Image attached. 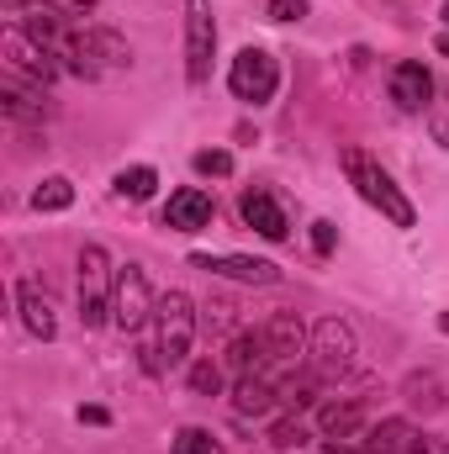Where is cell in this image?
Segmentation results:
<instances>
[{"label":"cell","instance_id":"cell-11","mask_svg":"<svg viewBox=\"0 0 449 454\" xmlns=\"http://www.w3.org/2000/svg\"><path fill=\"white\" fill-rule=\"evenodd\" d=\"M48 85H32V80H21V74H5V85H0V106L5 116L16 121V127H43L53 106H48V96H43Z\"/></svg>","mask_w":449,"mask_h":454},{"label":"cell","instance_id":"cell-29","mask_svg":"<svg viewBox=\"0 0 449 454\" xmlns=\"http://www.w3.org/2000/svg\"><path fill=\"white\" fill-rule=\"evenodd\" d=\"M334 243H338L334 223H312V248H318V254H334Z\"/></svg>","mask_w":449,"mask_h":454},{"label":"cell","instance_id":"cell-15","mask_svg":"<svg viewBox=\"0 0 449 454\" xmlns=\"http://www.w3.org/2000/svg\"><path fill=\"white\" fill-rule=\"evenodd\" d=\"M418 439H423V428H413L407 418H381L359 434V444L370 454H418Z\"/></svg>","mask_w":449,"mask_h":454},{"label":"cell","instance_id":"cell-28","mask_svg":"<svg viewBox=\"0 0 449 454\" xmlns=\"http://www.w3.org/2000/svg\"><path fill=\"white\" fill-rule=\"evenodd\" d=\"M264 11H270V21H302L307 16V0H270Z\"/></svg>","mask_w":449,"mask_h":454},{"label":"cell","instance_id":"cell-5","mask_svg":"<svg viewBox=\"0 0 449 454\" xmlns=\"http://www.w3.org/2000/svg\"><path fill=\"white\" fill-rule=\"evenodd\" d=\"M227 90H232L238 101H248V106L275 101V90H280V64H275V53L243 48V53L232 59V69H227Z\"/></svg>","mask_w":449,"mask_h":454},{"label":"cell","instance_id":"cell-25","mask_svg":"<svg viewBox=\"0 0 449 454\" xmlns=\"http://www.w3.org/2000/svg\"><path fill=\"white\" fill-rule=\"evenodd\" d=\"M175 454H223V444L207 428H180L175 434Z\"/></svg>","mask_w":449,"mask_h":454},{"label":"cell","instance_id":"cell-7","mask_svg":"<svg viewBox=\"0 0 449 454\" xmlns=\"http://www.w3.org/2000/svg\"><path fill=\"white\" fill-rule=\"evenodd\" d=\"M154 307H159V296L148 291V275L138 264H122L116 270V291H112V323L122 333H143L154 323Z\"/></svg>","mask_w":449,"mask_h":454},{"label":"cell","instance_id":"cell-24","mask_svg":"<svg viewBox=\"0 0 449 454\" xmlns=\"http://www.w3.org/2000/svg\"><path fill=\"white\" fill-rule=\"evenodd\" d=\"M185 380H191L196 396H217V391H223V364H217V359H196Z\"/></svg>","mask_w":449,"mask_h":454},{"label":"cell","instance_id":"cell-27","mask_svg":"<svg viewBox=\"0 0 449 454\" xmlns=\"http://www.w3.org/2000/svg\"><path fill=\"white\" fill-rule=\"evenodd\" d=\"M270 444H275V450H302V444H307V428H302V418H280V423L270 428Z\"/></svg>","mask_w":449,"mask_h":454},{"label":"cell","instance_id":"cell-9","mask_svg":"<svg viewBox=\"0 0 449 454\" xmlns=\"http://www.w3.org/2000/svg\"><path fill=\"white\" fill-rule=\"evenodd\" d=\"M354 354H359V343H354V328H349L343 317H323V323L312 328V370H318L323 380L354 370Z\"/></svg>","mask_w":449,"mask_h":454},{"label":"cell","instance_id":"cell-10","mask_svg":"<svg viewBox=\"0 0 449 454\" xmlns=\"http://www.w3.org/2000/svg\"><path fill=\"white\" fill-rule=\"evenodd\" d=\"M191 264L207 275H227L238 286H280V270L270 259H248V254H191Z\"/></svg>","mask_w":449,"mask_h":454},{"label":"cell","instance_id":"cell-26","mask_svg":"<svg viewBox=\"0 0 449 454\" xmlns=\"http://www.w3.org/2000/svg\"><path fill=\"white\" fill-rule=\"evenodd\" d=\"M191 164H196V175H212V180L232 175V153H227V148H201Z\"/></svg>","mask_w":449,"mask_h":454},{"label":"cell","instance_id":"cell-4","mask_svg":"<svg viewBox=\"0 0 449 454\" xmlns=\"http://www.w3.org/2000/svg\"><path fill=\"white\" fill-rule=\"evenodd\" d=\"M112 291H116L112 254H106L101 243H85V248H80V323H85V328L112 323Z\"/></svg>","mask_w":449,"mask_h":454},{"label":"cell","instance_id":"cell-22","mask_svg":"<svg viewBox=\"0 0 449 454\" xmlns=\"http://www.w3.org/2000/svg\"><path fill=\"white\" fill-rule=\"evenodd\" d=\"M112 185H116L122 201H148L154 185H159V175H154V164H132V169H116Z\"/></svg>","mask_w":449,"mask_h":454},{"label":"cell","instance_id":"cell-30","mask_svg":"<svg viewBox=\"0 0 449 454\" xmlns=\"http://www.w3.org/2000/svg\"><path fill=\"white\" fill-rule=\"evenodd\" d=\"M418 454H449V439L445 434H423L418 439Z\"/></svg>","mask_w":449,"mask_h":454},{"label":"cell","instance_id":"cell-13","mask_svg":"<svg viewBox=\"0 0 449 454\" xmlns=\"http://www.w3.org/2000/svg\"><path fill=\"white\" fill-rule=\"evenodd\" d=\"M223 364L232 370V375H264V370H270V364H280V359L270 354L264 328H243V333H232V339H227Z\"/></svg>","mask_w":449,"mask_h":454},{"label":"cell","instance_id":"cell-18","mask_svg":"<svg viewBox=\"0 0 449 454\" xmlns=\"http://www.w3.org/2000/svg\"><path fill=\"white\" fill-rule=\"evenodd\" d=\"M16 307H21V323H27V333L32 339H59V317H53V301L37 291V280H21L16 286Z\"/></svg>","mask_w":449,"mask_h":454},{"label":"cell","instance_id":"cell-21","mask_svg":"<svg viewBox=\"0 0 449 454\" xmlns=\"http://www.w3.org/2000/svg\"><path fill=\"white\" fill-rule=\"evenodd\" d=\"M402 396H407V407L413 412H445V380L439 375H429V370H413L407 380H402Z\"/></svg>","mask_w":449,"mask_h":454},{"label":"cell","instance_id":"cell-8","mask_svg":"<svg viewBox=\"0 0 449 454\" xmlns=\"http://www.w3.org/2000/svg\"><path fill=\"white\" fill-rule=\"evenodd\" d=\"M0 48H5V64H11V74H27L32 85H53L59 80V53L53 48H43L27 27H5V37H0Z\"/></svg>","mask_w":449,"mask_h":454},{"label":"cell","instance_id":"cell-1","mask_svg":"<svg viewBox=\"0 0 449 454\" xmlns=\"http://www.w3.org/2000/svg\"><path fill=\"white\" fill-rule=\"evenodd\" d=\"M191 343H196V301L185 291H164L159 307H154V323H148V339H143V364L159 375V370H175L191 359Z\"/></svg>","mask_w":449,"mask_h":454},{"label":"cell","instance_id":"cell-16","mask_svg":"<svg viewBox=\"0 0 449 454\" xmlns=\"http://www.w3.org/2000/svg\"><path fill=\"white\" fill-rule=\"evenodd\" d=\"M370 428V418H365V402H354V396H343V402H323L318 407V434L323 439H359Z\"/></svg>","mask_w":449,"mask_h":454},{"label":"cell","instance_id":"cell-23","mask_svg":"<svg viewBox=\"0 0 449 454\" xmlns=\"http://www.w3.org/2000/svg\"><path fill=\"white\" fill-rule=\"evenodd\" d=\"M32 207H37V212H69V207H75V185H69V175H48V180L32 191Z\"/></svg>","mask_w":449,"mask_h":454},{"label":"cell","instance_id":"cell-35","mask_svg":"<svg viewBox=\"0 0 449 454\" xmlns=\"http://www.w3.org/2000/svg\"><path fill=\"white\" fill-rule=\"evenodd\" d=\"M11 5H21V0H11Z\"/></svg>","mask_w":449,"mask_h":454},{"label":"cell","instance_id":"cell-20","mask_svg":"<svg viewBox=\"0 0 449 454\" xmlns=\"http://www.w3.org/2000/svg\"><path fill=\"white\" fill-rule=\"evenodd\" d=\"M232 407L248 418H264V412H275L280 407V386L270 380V375H238V386H232Z\"/></svg>","mask_w":449,"mask_h":454},{"label":"cell","instance_id":"cell-34","mask_svg":"<svg viewBox=\"0 0 449 454\" xmlns=\"http://www.w3.org/2000/svg\"><path fill=\"white\" fill-rule=\"evenodd\" d=\"M445 21H449V0H445Z\"/></svg>","mask_w":449,"mask_h":454},{"label":"cell","instance_id":"cell-32","mask_svg":"<svg viewBox=\"0 0 449 454\" xmlns=\"http://www.w3.org/2000/svg\"><path fill=\"white\" fill-rule=\"evenodd\" d=\"M434 48H439V53L449 59V32H439V43H434Z\"/></svg>","mask_w":449,"mask_h":454},{"label":"cell","instance_id":"cell-31","mask_svg":"<svg viewBox=\"0 0 449 454\" xmlns=\"http://www.w3.org/2000/svg\"><path fill=\"white\" fill-rule=\"evenodd\" d=\"M434 137H439V143H445V148H449V121H445V116L434 121Z\"/></svg>","mask_w":449,"mask_h":454},{"label":"cell","instance_id":"cell-19","mask_svg":"<svg viewBox=\"0 0 449 454\" xmlns=\"http://www.w3.org/2000/svg\"><path fill=\"white\" fill-rule=\"evenodd\" d=\"M264 328V339H270V354L280 359V364H302V348H307V328H302V317L296 312H275L270 323H259Z\"/></svg>","mask_w":449,"mask_h":454},{"label":"cell","instance_id":"cell-12","mask_svg":"<svg viewBox=\"0 0 449 454\" xmlns=\"http://www.w3.org/2000/svg\"><path fill=\"white\" fill-rule=\"evenodd\" d=\"M212 217H217V207L201 185H180L164 207V227H175V232H201V227H212Z\"/></svg>","mask_w":449,"mask_h":454},{"label":"cell","instance_id":"cell-14","mask_svg":"<svg viewBox=\"0 0 449 454\" xmlns=\"http://www.w3.org/2000/svg\"><path fill=\"white\" fill-rule=\"evenodd\" d=\"M238 217H243V223L254 227L259 238H270V243H280V238L291 232V223H286V212H280V201H275L270 191H259V185L238 196Z\"/></svg>","mask_w":449,"mask_h":454},{"label":"cell","instance_id":"cell-6","mask_svg":"<svg viewBox=\"0 0 449 454\" xmlns=\"http://www.w3.org/2000/svg\"><path fill=\"white\" fill-rule=\"evenodd\" d=\"M212 59H217V16L212 0H185V80L207 85L212 80Z\"/></svg>","mask_w":449,"mask_h":454},{"label":"cell","instance_id":"cell-33","mask_svg":"<svg viewBox=\"0 0 449 454\" xmlns=\"http://www.w3.org/2000/svg\"><path fill=\"white\" fill-rule=\"evenodd\" d=\"M439 328H445V333H449V312H439Z\"/></svg>","mask_w":449,"mask_h":454},{"label":"cell","instance_id":"cell-3","mask_svg":"<svg viewBox=\"0 0 449 454\" xmlns=\"http://www.w3.org/2000/svg\"><path fill=\"white\" fill-rule=\"evenodd\" d=\"M59 59H69V69L75 74H85V80H96L101 69H127L132 64V48H127V37H116L112 27H64V37H59Z\"/></svg>","mask_w":449,"mask_h":454},{"label":"cell","instance_id":"cell-2","mask_svg":"<svg viewBox=\"0 0 449 454\" xmlns=\"http://www.w3.org/2000/svg\"><path fill=\"white\" fill-rule=\"evenodd\" d=\"M338 164H343L349 185L359 191V201H365V207H375L391 227H413V223H418L413 201H407V196H402V185L381 169V159H370L365 148H343V153H338Z\"/></svg>","mask_w":449,"mask_h":454},{"label":"cell","instance_id":"cell-17","mask_svg":"<svg viewBox=\"0 0 449 454\" xmlns=\"http://www.w3.org/2000/svg\"><path fill=\"white\" fill-rule=\"evenodd\" d=\"M429 96H434V74L423 69V64H397L391 69V101L402 106V112H423L429 106Z\"/></svg>","mask_w":449,"mask_h":454}]
</instances>
